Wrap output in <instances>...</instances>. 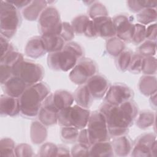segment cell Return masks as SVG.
<instances>
[{"mask_svg":"<svg viewBox=\"0 0 157 157\" xmlns=\"http://www.w3.org/2000/svg\"><path fill=\"white\" fill-rule=\"evenodd\" d=\"M99 110L105 117L111 138L126 134L138 115L137 105L132 99L120 105L104 102Z\"/></svg>","mask_w":157,"mask_h":157,"instance_id":"1","label":"cell"},{"mask_svg":"<svg viewBox=\"0 0 157 157\" xmlns=\"http://www.w3.org/2000/svg\"><path fill=\"white\" fill-rule=\"evenodd\" d=\"M50 94V88L45 83L29 86L18 98L20 113L26 118L37 117L42 102Z\"/></svg>","mask_w":157,"mask_h":157,"instance_id":"2","label":"cell"},{"mask_svg":"<svg viewBox=\"0 0 157 157\" xmlns=\"http://www.w3.org/2000/svg\"><path fill=\"white\" fill-rule=\"evenodd\" d=\"M83 56L81 46L76 42H69L61 50L48 53L47 64L53 71L67 72L71 70Z\"/></svg>","mask_w":157,"mask_h":157,"instance_id":"3","label":"cell"},{"mask_svg":"<svg viewBox=\"0 0 157 157\" xmlns=\"http://www.w3.org/2000/svg\"><path fill=\"white\" fill-rule=\"evenodd\" d=\"M20 13L7 1H1L0 7L1 35L11 39L16 33L21 23Z\"/></svg>","mask_w":157,"mask_h":157,"instance_id":"4","label":"cell"},{"mask_svg":"<svg viewBox=\"0 0 157 157\" xmlns=\"http://www.w3.org/2000/svg\"><path fill=\"white\" fill-rule=\"evenodd\" d=\"M91 112L77 104L64 108L58 113V123L60 126H71L78 129L85 128L88 124Z\"/></svg>","mask_w":157,"mask_h":157,"instance_id":"5","label":"cell"},{"mask_svg":"<svg viewBox=\"0 0 157 157\" xmlns=\"http://www.w3.org/2000/svg\"><path fill=\"white\" fill-rule=\"evenodd\" d=\"M13 75L20 78L29 86L40 82L44 69L40 64L24 59L13 67Z\"/></svg>","mask_w":157,"mask_h":157,"instance_id":"6","label":"cell"},{"mask_svg":"<svg viewBox=\"0 0 157 157\" xmlns=\"http://www.w3.org/2000/svg\"><path fill=\"white\" fill-rule=\"evenodd\" d=\"M62 23L57 9L52 6H47L38 19L39 31L41 36L59 35Z\"/></svg>","mask_w":157,"mask_h":157,"instance_id":"7","label":"cell"},{"mask_svg":"<svg viewBox=\"0 0 157 157\" xmlns=\"http://www.w3.org/2000/svg\"><path fill=\"white\" fill-rule=\"evenodd\" d=\"M86 126L91 144L110 139L105 117L99 110L91 113Z\"/></svg>","mask_w":157,"mask_h":157,"instance_id":"8","label":"cell"},{"mask_svg":"<svg viewBox=\"0 0 157 157\" xmlns=\"http://www.w3.org/2000/svg\"><path fill=\"white\" fill-rule=\"evenodd\" d=\"M96 64L90 58L82 57L71 69L69 77L71 82L78 85H85L88 80L96 74Z\"/></svg>","mask_w":157,"mask_h":157,"instance_id":"9","label":"cell"},{"mask_svg":"<svg viewBox=\"0 0 157 157\" xmlns=\"http://www.w3.org/2000/svg\"><path fill=\"white\" fill-rule=\"evenodd\" d=\"M156 136L151 132L139 136L133 144L131 156L147 157L156 156Z\"/></svg>","mask_w":157,"mask_h":157,"instance_id":"10","label":"cell"},{"mask_svg":"<svg viewBox=\"0 0 157 157\" xmlns=\"http://www.w3.org/2000/svg\"><path fill=\"white\" fill-rule=\"evenodd\" d=\"M134 96L133 91L124 83H116L110 86L104 98V102L113 105H120Z\"/></svg>","mask_w":157,"mask_h":157,"instance_id":"11","label":"cell"},{"mask_svg":"<svg viewBox=\"0 0 157 157\" xmlns=\"http://www.w3.org/2000/svg\"><path fill=\"white\" fill-rule=\"evenodd\" d=\"M74 102L73 94L67 91L59 90L50 94L42 105L58 113L61 110L72 105Z\"/></svg>","mask_w":157,"mask_h":157,"instance_id":"12","label":"cell"},{"mask_svg":"<svg viewBox=\"0 0 157 157\" xmlns=\"http://www.w3.org/2000/svg\"><path fill=\"white\" fill-rule=\"evenodd\" d=\"M112 20L117 37L124 42H131L134 31L133 18L127 15L119 14Z\"/></svg>","mask_w":157,"mask_h":157,"instance_id":"13","label":"cell"},{"mask_svg":"<svg viewBox=\"0 0 157 157\" xmlns=\"http://www.w3.org/2000/svg\"><path fill=\"white\" fill-rule=\"evenodd\" d=\"M91 96L94 99H101L105 96L110 85L107 78L102 75L96 74L85 83Z\"/></svg>","mask_w":157,"mask_h":157,"instance_id":"14","label":"cell"},{"mask_svg":"<svg viewBox=\"0 0 157 157\" xmlns=\"http://www.w3.org/2000/svg\"><path fill=\"white\" fill-rule=\"evenodd\" d=\"M97 36L109 39L116 36L113 20L107 16L99 17L92 20Z\"/></svg>","mask_w":157,"mask_h":157,"instance_id":"15","label":"cell"},{"mask_svg":"<svg viewBox=\"0 0 157 157\" xmlns=\"http://www.w3.org/2000/svg\"><path fill=\"white\" fill-rule=\"evenodd\" d=\"M2 85L4 94L19 98L28 86L18 77L12 76Z\"/></svg>","mask_w":157,"mask_h":157,"instance_id":"16","label":"cell"},{"mask_svg":"<svg viewBox=\"0 0 157 157\" xmlns=\"http://www.w3.org/2000/svg\"><path fill=\"white\" fill-rule=\"evenodd\" d=\"M19 113H20L19 99L2 94L0 98L1 115L15 117Z\"/></svg>","mask_w":157,"mask_h":157,"instance_id":"17","label":"cell"},{"mask_svg":"<svg viewBox=\"0 0 157 157\" xmlns=\"http://www.w3.org/2000/svg\"><path fill=\"white\" fill-rule=\"evenodd\" d=\"M25 53L32 58H38L47 53L42 37L34 36L31 38L25 46Z\"/></svg>","mask_w":157,"mask_h":157,"instance_id":"18","label":"cell"},{"mask_svg":"<svg viewBox=\"0 0 157 157\" xmlns=\"http://www.w3.org/2000/svg\"><path fill=\"white\" fill-rule=\"evenodd\" d=\"M112 138L111 144L117 156H126L131 153L133 144L129 137L124 134Z\"/></svg>","mask_w":157,"mask_h":157,"instance_id":"19","label":"cell"},{"mask_svg":"<svg viewBox=\"0 0 157 157\" xmlns=\"http://www.w3.org/2000/svg\"><path fill=\"white\" fill-rule=\"evenodd\" d=\"M48 6L47 1H31L25 8L22 10V15L25 19L29 21L38 20L42 12Z\"/></svg>","mask_w":157,"mask_h":157,"instance_id":"20","label":"cell"},{"mask_svg":"<svg viewBox=\"0 0 157 157\" xmlns=\"http://www.w3.org/2000/svg\"><path fill=\"white\" fill-rule=\"evenodd\" d=\"M113 155L114 152L109 140L94 143L91 145L89 149V156L112 157Z\"/></svg>","mask_w":157,"mask_h":157,"instance_id":"21","label":"cell"},{"mask_svg":"<svg viewBox=\"0 0 157 157\" xmlns=\"http://www.w3.org/2000/svg\"><path fill=\"white\" fill-rule=\"evenodd\" d=\"M73 96L74 101L78 105L85 109H88L91 106L93 98L86 85H80L75 91Z\"/></svg>","mask_w":157,"mask_h":157,"instance_id":"22","label":"cell"},{"mask_svg":"<svg viewBox=\"0 0 157 157\" xmlns=\"http://www.w3.org/2000/svg\"><path fill=\"white\" fill-rule=\"evenodd\" d=\"M139 88L141 93L146 96H150L156 93V78L153 75H145L140 77Z\"/></svg>","mask_w":157,"mask_h":157,"instance_id":"23","label":"cell"},{"mask_svg":"<svg viewBox=\"0 0 157 157\" xmlns=\"http://www.w3.org/2000/svg\"><path fill=\"white\" fill-rule=\"evenodd\" d=\"M41 37L48 53L61 50L65 45V41L59 35H45Z\"/></svg>","mask_w":157,"mask_h":157,"instance_id":"24","label":"cell"},{"mask_svg":"<svg viewBox=\"0 0 157 157\" xmlns=\"http://www.w3.org/2000/svg\"><path fill=\"white\" fill-rule=\"evenodd\" d=\"M30 136L31 141L35 144L42 143L47 138V131L45 126L39 121H33L31 126Z\"/></svg>","mask_w":157,"mask_h":157,"instance_id":"25","label":"cell"},{"mask_svg":"<svg viewBox=\"0 0 157 157\" xmlns=\"http://www.w3.org/2000/svg\"><path fill=\"white\" fill-rule=\"evenodd\" d=\"M39 121L46 126H52L58 123V112L41 106L38 115Z\"/></svg>","mask_w":157,"mask_h":157,"instance_id":"26","label":"cell"},{"mask_svg":"<svg viewBox=\"0 0 157 157\" xmlns=\"http://www.w3.org/2000/svg\"><path fill=\"white\" fill-rule=\"evenodd\" d=\"M137 21L141 25H146L156 21L157 12L156 8H145L137 13Z\"/></svg>","mask_w":157,"mask_h":157,"instance_id":"27","label":"cell"},{"mask_svg":"<svg viewBox=\"0 0 157 157\" xmlns=\"http://www.w3.org/2000/svg\"><path fill=\"white\" fill-rule=\"evenodd\" d=\"M105 47L110 55L117 57L125 50V44L117 37H113L107 40Z\"/></svg>","mask_w":157,"mask_h":157,"instance_id":"28","label":"cell"},{"mask_svg":"<svg viewBox=\"0 0 157 157\" xmlns=\"http://www.w3.org/2000/svg\"><path fill=\"white\" fill-rule=\"evenodd\" d=\"M136 125L140 129H146L153 124L155 120V115L150 110H144L137 115Z\"/></svg>","mask_w":157,"mask_h":157,"instance_id":"29","label":"cell"},{"mask_svg":"<svg viewBox=\"0 0 157 157\" xmlns=\"http://www.w3.org/2000/svg\"><path fill=\"white\" fill-rule=\"evenodd\" d=\"M90 18L85 15H79L75 17L71 21V26L75 34H84Z\"/></svg>","mask_w":157,"mask_h":157,"instance_id":"30","label":"cell"},{"mask_svg":"<svg viewBox=\"0 0 157 157\" xmlns=\"http://www.w3.org/2000/svg\"><path fill=\"white\" fill-rule=\"evenodd\" d=\"M129 9L134 13H138L145 8H156L157 5L156 1H145V0H131L126 2Z\"/></svg>","mask_w":157,"mask_h":157,"instance_id":"31","label":"cell"},{"mask_svg":"<svg viewBox=\"0 0 157 157\" xmlns=\"http://www.w3.org/2000/svg\"><path fill=\"white\" fill-rule=\"evenodd\" d=\"M132 54L131 50L125 49L116 57L115 64L120 71L124 72L128 69Z\"/></svg>","mask_w":157,"mask_h":157,"instance_id":"32","label":"cell"},{"mask_svg":"<svg viewBox=\"0 0 157 157\" xmlns=\"http://www.w3.org/2000/svg\"><path fill=\"white\" fill-rule=\"evenodd\" d=\"M0 155L1 156L7 157L15 156V146L12 139L9 137L1 139L0 141Z\"/></svg>","mask_w":157,"mask_h":157,"instance_id":"33","label":"cell"},{"mask_svg":"<svg viewBox=\"0 0 157 157\" xmlns=\"http://www.w3.org/2000/svg\"><path fill=\"white\" fill-rule=\"evenodd\" d=\"M79 129L71 126H62L60 131L61 138L66 143H74L77 140Z\"/></svg>","mask_w":157,"mask_h":157,"instance_id":"34","label":"cell"},{"mask_svg":"<svg viewBox=\"0 0 157 157\" xmlns=\"http://www.w3.org/2000/svg\"><path fill=\"white\" fill-rule=\"evenodd\" d=\"M156 41L146 40L140 44L137 52L143 57L153 56L156 53Z\"/></svg>","mask_w":157,"mask_h":157,"instance_id":"35","label":"cell"},{"mask_svg":"<svg viewBox=\"0 0 157 157\" xmlns=\"http://www.w3.org/2000/svg\"><path fill=\"white\" fill-rule=\"evenodd\" d=\"M88 13V17L91 20L99 17L108 15V11L104 5L100 2L94 1L90 4Z\"/></svg>","mask_w":157,"mask_h":157,"instance_id":"36","label":"cell"},{"mask_svg":"<svg viewBox=\"0 0 157 157\" xmlns=\"http://www.w3.org/2000/svg\"><path fill=\"white\" fill-rule=\"evenodd\" d=\"M24 59L23 56L21 53L13 50L5 55L3 58H1V63L2 64H6L10 67H13L18 63Z\"/></svg>","mask_w":157,"mask_h":157,"instance_id":"37","label":"cell"},{"mask_svg":"<svg viewBox=\"0 0 157 157\" xmlns=\"http://www.w3.org/2000/svg\"><path fill=\"white\" fill-rule=\"evenodd\" d=\"M144 58L139 53H133L128 67V70L132 74H139L142 72Z\"/></svg>","mask_w":157,"mask_h":157,"instance_id":"38","label":"cell"},{"mask_svg":"<svg viewBox=\"0 0 157 157\" xmlns=\"http://www.w3.org/2000/svg\"><path fill=\"white\" fill-rule=\"evenodd\" d=\"M142 72L147 75H153L156 73V59L153 56L144 57Z\"/></svg>","mask_w":157,"mask_h":157,"instance_id":"39","label":"cell"},{"mask_svg":"<svg viewBox=\"0 0 157 157\" xmlns=\"http://www.w3.org/2000/svg\"><path fill=\"white\" fill-rule=\"evenodd\" d=\"M145 25L140 23L134 24V31L131 42L134 45H140L144 42L145 40Z\"/></svg>","mask_w":157,"mask_h":157,"instance_id":"40","label":"cell"},{"mask_svg":"<svg viewBox=\"0 0 157 157\" xmlns=\"http://www.w3.org/2000/svg\"><path fill=\"white\" fill-rule=\"evenodd\" d=\"M58 146L51 142L43 144L39 150V155L40 156H54L57 155Z\"/></svg>","mask_w":157,"mask_h":157,"instance_id":"41","label":"cell"},{"mask_svg":"<svg viewBox=\"0 0 157 157\" xmlns=\"http://www.w3.org/2000/svg\"><path fill=\"white\" fill-rule=\"evenodd\" d=\"M75 33L71 26V24L67 22L62 23V28L59 36L67 42H71L74 37Z\"/></svg>","mask_w":157,"mask_h":157,"instance_id":"42","label":"cell"},{"mask_svg":"<svg viewBox=\"0 0 157 157\" xmlns=\"http://www.w3.org/2000/svg\"><path fill=\"white\" fill-rule=\"evenodd\" d=\"M90 147H88L85 144L78 143L74 145L71 151V156H89V149Z\"/></svg>","mask_w":157,"mask_h":157,"instance_id":"43","label":"cell"},{"mask_svg":"<svg viewBox=\"0 0 157 157\" xmlns=\"http://www.w3.org/2000/svg\"><path fill=\"white\" fill-rule=\"evenodd\" d=\"M13 76V68L6 64H0V78L1 84L2 85L10 77Z\"/></svg>","mask_w":157,"mask_h":157,"instance_id":"44","label":"cell"},{"mask_svg":"<svg viewBox=\"0 0 157 157\" xmlns=\"http://www.w3.org/2000/svg\"><path fill=\"white\" fill-rule=\"evenodd\" d=\"M33 155L31 147L26 144H20L15 147L16 156H29Z\"/></svg>","mask_w":157,"mask_h":157,"instance_id":"45","label":"cell"},{"mask_svg":"<svg viewBox=\"0 0 157 157\" xmlns=\"http://www.w3.org/2000/svg\"><path fill=\"white\" fill-rule=\"evenodd\" d=\"M0 44H1V58H3L7 53L11 51L14 50L13 45L9 42V40L1 35L0 37Z\"/></svg>","mask_w":157,"mask_h":157,"instance_id":"46","label":"cell"},{"mask_svg":"<svg viewBox=\"0 0 157 157\" xmlns=\"http://www.w3.org/2000/svg\"><path fill=\"white\" fill-rule=\"evenodd\" d=\"M156 24H151L146 28L145 31V39L156 41Z\"/></svg>","mask_w":157,"mask_h":157,"instance_id":"47","label":"cell"},{"mask_svg":"<svg viewBox=\"0 0 157 157\" xmlns=\"http://www.w3.org/2000/svg\"><path fill=\"white\" fill-rule=\"evenodd\" d=\"M77 141L78 143H81L83 144H85L88 147L91 146V143L89 139V136H88V133L87 129L83 128L80 129V131L78 132V137Z\"/></svg>","mask_w":157,"mask_h":157,"instance_id":"48","label":"cell"},{"mask_svg":"<svg viewBox=\"0 0 157 157\" xmlns=\"http://www.w3.org/2000/svg\"><path fill=\"white\" fill-rule=\"evenodd\" d=\"M7 1L15 7L17 9H22V10L31 2V1L29 0H10Z\"/></svg>","mask_w":157,"mask_h":157,"instance_id":"49","label":"cell"},{"mask_svg":"<svg viewBox=\"0 0 157 157\" xmlns=\"http://www.w3.org/2000/svg\"><path fill=\"white\" fill-rule=\"evenodd\" d=\"M84 35L88 37H95L97 36L92 20H90L89 21L86 29L84 33Z\"/></svg>","mask_w":157,"mask_h":157,"instance_id":"50","label":"cell"},{"mask_svg":"<svg viewBox=\"0 0 157 157\" xmlns=\"http://www.w3.org/2000/svg\"><path fill=\"white\" fill-rule=\"evenodd\" d=\"M69 150L64 146H58V152L56 156H69Z\"/></svg>","mask_w":157,"mask_h":157,"instance_id":"51","label":"cell"},{"mask_svg":"<svg viewBox=\"0 0 157 157\" xmlns=\"http://www.w3.org/2000/svg\"><path fill=\"white\" fill-rule=\"evenodd\" d=\"M156 93L150 96V103L152 106L154 107V109H156Z\"/></svg>","mask_w":157,"mask_h":157,"instance_id":"52","label":"cell"}]
</instances>
